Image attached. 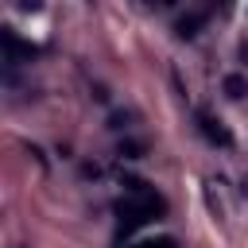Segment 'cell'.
Masks as SVG:
<instances>
[{
    "instance_id": "obj_4",
    "label": "cell",
    "mask_w": 248,
    "mask_h": 248,
    "mask_svg": "<svg viewBox=\"0 0 248 248\" xmlns=\"http://www.w3.org/2000/svg\"><path fill=\"white\" fill-rule=\"evenodd\" d=\"M0 39H4V50H8V62H12V66L35 54V46H31V43H19V39H16V31H4Z\"/></svg>"
},
{
    "instance_id": "obj_1",
    "label": "cell",
    "mask_w": 248,
    "mask_h": 248,
    "mask_svg": "<svg viewBox=\"0 0 248 248\" xmlns=\"http://www.w3.org/2000/svg\"><path fill=\"white\" fill-rule=\"evenodd\" d=\"M155 213H163V198H155L151 190H143V194H132L128 202H120V205H116V217H120V232H132V229L147 225Z\"/></svg>"
},
{
    "instance_id": "obj_5",
    "label": "cell",
    "mask_w": 248,
    "mask_h": 248,
    "mask_svg": "<svg viewBox=\"0 0 248 248\" xmlns=\"http://www.w3.org/2000/svg\"><path fill=\"white\" fill-rule=\"evenodd\" d=\"M225 93H229V101H244L248 97V78L244 74H229L225 78Z\"/></svg>"
},
{
    "instance_id": "obj_7",
    "label": "cell",
    "mask_w": 248,
    "mask_h": 248,
    "mask_svg": "<svg viewBox=\"0 0 248 248\" xmlns=\"http://www.w3.org/2000/svg\"><path fill=\"white\" fill-rule=\"evenodd\" d=\"M136 248H174V240L163 236V240H147V244H136Z\"/></svg>"
},
{
    "instance_id": "obj_8",
    "label": "cell",
    "mask_w": 248,
    "mask_h": 248,
    "mask_svg": "<svg viewBox=\"0 0 248 248\" xmlns=\"http://www.w3.org/2000/svg\"><path fill=\"white\" fill-rule=\"evenodd\" d=\"M23 8H27V12H39V8H43V0H23Z\"/></svg>"
},
{
    "instance_id": "obj_3",
    "label": "cell",
    "mask_w": 248,
    "mask_h": 248,
    "mask_svg": "<svg viewBox=\"0 0 248 248\" xmlns=\"http://www.w3.org/2000/svg\"><path fill=\"white\" fill-rule=\"evenodd\" d=\"M198 124H202V132H205V140L209 143H221V147H232V132L217 120V116H209V112H198Z\"/></svg>"
},
{
    "instance_id": "obj_9",
    "label": "cell",
    "mask_w": 248,
    "mask_h": 248,
    "mask_svg": "<svg viewBox=\"0 0 248 248\" xmlns=\"http://www.w3.org/2000/svg\"><path fill=\"white\" fill-rule=\"evenodd\" d=\"M240 54H244V62H248V43H244V46H240Z\"/></svg>"
},
{
    "instance_id": "obj_2",
    "label": "cell",
    "mask_w": 248,
    "mask_h": 248,
    "mask_svg": "<svg viewBox=\"0 0 248 248\" xmlns=\"http://www.w3.org/2000/svg\"><path fill=\"white\" fill-rule=\"evenodd\" d=\"M213 8H217V0H202V4H194L186 16H178V23H174L178 39H194V35L205 27V19L213 16Z\"/></svg>"
},
{
    "instance_id": "obj_6",
    "label": "cell",
    "mask_w": 248,
    "mask_h": 248,
    "mask_svg": "<svg viewBox=\"0 0 248 248\" xmlns=\"http://www.w3.org/2000/svg\"><path fill=\"white\" fill-rule=\"evenodd\" d=\"M120 155H124V159H140V155H143V143H140V140H124V143H120Z\"/></svg>"
}]
</instances>
